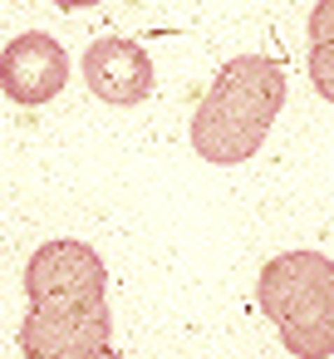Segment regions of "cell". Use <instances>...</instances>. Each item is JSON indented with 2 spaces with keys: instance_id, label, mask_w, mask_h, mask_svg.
Segmentation results:
<instances>
[{
  "instance_id": "6da1fadb",
  "label": "cell",
  "mask_w": 334,
  "mask_h": 359,
  "mask_svg": "<svg viewBox=\"0 0 334 359\" xmlns=\"http://www.w3.org/2000/svg\"><path fill=\"white\" fill-rule=\"evenodd\" d=\"M280 109H285V69L265 55H241L221 65L216 84L197 104L192 148L216 168H236L256 158Z\"/></svg>"
},
{
  "instance_id": "7a4b0ae2",
  "label": "cell",
  "mask_w": 334,
  "mask_h": 359,
  "mask_svg": "<svg viewBox=\"0 0 334 359\" xmlns=\"http://www.w3.org/2000/svg\"><path fill=\"white\" fill-rule=\"evenodd\" d=\"M256 300L300 359L334 354V261L324 251H285L260 266Z\"/></svg>"
},
{
  "instance_id": "3957f363",
  "label": "cell",
  "mask_w": 334,
  "mask_h": 359,
  "mask_svg": "<svg viewBox=\"0 0 334 359\" xmlns=\"http://www.w3.org/2000/svg\"><path fill=\"white\" fill-rule=\"evenodd\" d=\"M109 334H113V315L104 295L99 300H40L30 305L20 325V349L25 359H74V354L109 344Z\"/></svg>"
},
{
  "instance_id": "277c9868",
  "label": "cell",
  "mask_w": 334,
  "mask_h": 359,
  "mask_svg": "<svg viewBox=\"0 0 334 359\" xmlns=\"http://www.w3.org/2000/svg\"><path fill=\"white\" fill-rule=\"evenodd\" d=\"M104 285H109L104 256L89 241H74V236L45 241L25 266L30 305H40V300H99Z\"/></svg>"
},
{
  "instance_id": "5b68a950",
  "label": "cell",
  "mask_w": 334,
  "mask_h": 359,
  "mask_svg": "<svg viewBox=\"0 0 334 359\" xmlns=\"http://www.w3.org/2000/svg\"><path fill=\"white\" fill-rule=\"evenodd\" d=\"M64 84H69V55H64V45L55 35L25 30V35H15L6 50H0V89H6L11 104L40 109Z\"/></svg>"
},
{
  "instance_id": "8992f818",
  "label": "cell",
  "mask_w": 334,
  "mask_h": 359,
  "mask_svg": "<svg viewBox=\"0 0 334 359\" xmlns=\"http://www.w3.org/2000/svg\"><path fill=\"white\" fill-rule=\"evenodd\" d=\"M84 84H89L94 99L133 109V104H143L153 94V60H148V50L138 40L104 35L84 55Z\"/></svg>"
},
{
  "instance_id": "52a82bcc",
  "label": "cell",
  "mask_w": 334,
  "mask_h": 359,
  "mask_svg": "<svg viewBox=\"0 0 334 359\" xmlns=\"http://www.w3.org/2000/svg\"><path fill=\"white\" fill-rule=\"evenodd\" d=\"M309 84L334 104V40H319L309 45Z\"/></svg>"
},
{
  "instance_id": "ba28073f",
  "label": "cell",
  "mask_w": 334,
  "mask_h": 359,
  "mask_svg": "<svg viewBox=\"0 0 334 359\" xmlns=\"http://www.w3.org/2000/svg\"><path fill=\"white\" fill-rule=\"evenodd\" d=\"M319 40H334V0H314L309 11V45Z\"/></svg>"
},
{
  "instance_id": "9c48e42d",
  "label": "cell",
  "mask_w": 334,
  "mask_h": 359,
  "mask_svg": "<svg viewBox=\"0 0 334 359\" xmlns=\"http://www.w3.org/2000/svg\"><path fill=\"white\" fill-rule=\"evenodd\" d=\"M74 359H123V354H118V344L109 339V344H99V349H89V354H74Z\"/></svg>"
},
{
  "instance_id": "30bf717a",
  "label": "cell",
  "mask_w": 334,
  "mask_h": 359,
  "mask_svg": "<svg viewBox=\"0 0 334 359\" xmlns=\"http://www.w3.org/2000/svg\"><path fill=\"white\" fill-rule=\"evenodd\" d=\"M50 6H60V11H84V6H99V0H50Z\"/></svg>"
}]
</instances>
